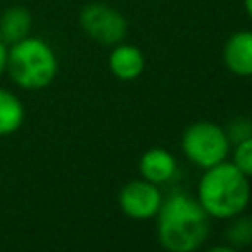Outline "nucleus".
Here are the masks:
<instances>
[{
  "instance_id": "1a4fd4ad",
  "label": "nucleus",
  "mask_w": 252,
  "mask_h": 252,
  "mask_svg": "<svg viewBox=\"0 0 252 252\" xmlns=\"http://www.w3.org/2000/svg\"><path fill=\"white\" fill-rule=\"evenodd\" d=\"M140 173L146 181L156 185L165 183L175 173V158L165 148H150L140 158Z\"/></svg>"
},
{
  "instance_id": "dca6fc26",
  "label": "nucleus",
  "mask_w": 252,
  "mask_h": 252,
  "mask_svg": "<svg viewBox=\"0 0 252 252\" xmlns=\"http://www.w3.org/2000/svg\"><path fill=\"white\" fill-rule=\"evenodd\" d=\"M244 8H246V14L252 18V0H244Z\"/></svg>"
},
{
  "instance_id": "ddd939ff",
  "label": "nucleus",
  "mask_w": 252,
  "mask_h": 252,
  "mask_svg": "<svg viewBox=\"0 0 252 252\" xmlns=\"http://www.w3.org/2000/svg\"><path fill=\"white\" fill-rule=\"evenodd\" d=\"M232 163L248 177H252V136L236 142L232 152Z\"/></svg>"
},
{
  "instance_id": "f257e3e1",
  "label": "nucleus",
  "mask_w": 252,
  "mask_h": 252,
  "mask_svg": "<svg viewBox=\"0 0 252 252\" xmlns=\"http://www.w3.org/2000/svg\"><path fill=\"white\" fill-rule=\"evenodd\" d=\"M209 236V215L199 201L175 193L158 211V238L171 252H193Z\"/></svg>"
},
{
  "instance_id": "0eeeda50",
  "label": "nucleus",
  "mask_w": 252,
  "mask_h": 252,
  "mask_svg": "<svg viewBox=\"0 0 252 252\" xmlns=\"http://www.w3.org/2000/svg\"><path fill=\"white\" fill-rule=\"evenodd\" d=\"M224 65L238 77H252V32H236L222 49Z\"/></svg>"
},
{
  "instance_id": "423d86ee",
  "label": "nucleus",
  "mask_w": 252,
  "mask_h": 252,
  "mask_svg": "<svg viewBox=\"0 0 252 252\" xmlns=\"http://www.w3.org/2000/svg\"><path fill=\"white\" fill-rule=\"evenodd\" d=\"M118 207L130 219H152L161 207V193L152 181H130L118 193Z\"/></svg>"
},
{
  "instance_id": "7ed1b4c3",
  "label": "nucleus",
  "mask_w": 252,
  "mask_h": 252,
  "mask_svg": "<svg viewBox=\"0 0 252 252\" xmlns=\"http://www.w3.org/2000/svg\"><path fill=\"white\" fill-rule=\"evenodd\" d=\"M6 71L22 89H43L57 75V57L39 37H24L8 45Z\"/></svg>"
},
{
  "instance_id": "4468645a",
  "label": "nucleus",
  "mask_w": 252,
  "mask_h": 252,
  "mask_svg": "<svg viewBox=\"0 0 252 252\" xmlns=\"http://www.w3.org/2000/svg\"><path fill=\"white\" fill-rule=\"evenodd\" d=\"M226 136L234 144L240 142V140H244V138H248V136H252V122L248 118H236V120H232Z\"/></svg>"
},
{
  "instance_id": "6e6552de",
  "label": "nucleus",
  "mask_w": 252,
  "mask_h": 252,
  "mask_svg": "<svg viewBox=\"0 0 252 252\" xmlns=\"http://www.w3.org/2000/svg\"><path fill=\"white\" fill-rule=\"evenodd\" d=\"M144 65H146L144 53L136 45H128V43H116L108 57V67L112 75L122 81L138 79L144 71Z\"/></svg>"
},
{
  "instance_id": "9d476101",
  "label": "nucleus",
  "mask_w": 252,
  "mask_h": 252,
  "mask_svg": "<svg viewBox=\"0 0 252 252\" xmlns=\"http://www.w3.org/2000/svg\"><path fill=\"white\" fill-rule=\"evenodd\" d=\"M32 30V16L22 6H12L2 12L0 16V39L6 45H12L30 35Z\"/></svg>"
},
{
  "instance_id": "9b49d317",
  "label": "nucleus",
  "mask_w": 252,
  "mask_h": 252,
  "mask_svg": "<svg viewBox=\"0 0 252 252\" xmlns=\"http://www.w3.org/2000/svg\"><path fill=\"white\" fill-rule=\"evenodd\" d=\"M24 122V104L22 100L0 87V136L14 134Z\"/></svg>"
},
{
  "instance_id": "2eb2a0df",
  "label": "nucleus",
  "mask_w": 252,
  "mask_h": 252,
  "mask_svg": "<svg viewBox=\"0 0 252 252\" xmlns=\"http://www.w3.org/2000/svg\"><path fill=\"white\" fill-rule=\"evenodd\" d=\"M6 63H8V45L0 39V75L6 71Z\"/></svg>"
},
{
  "instance_id": "f03ea898",
  "label": "nucleus",
  "mask_w": 252,
  "mask_h": 252,
  "mask_svg": "<svg viewBox=\"0 0 252 252\" xmlns=\"http://www.w3.org/2000/svg\"><path fill=\"white\" fill-rule=\"evenodd\" d=\"M232 161H220L205 169L199 179L197 195L199 205L209 217L215 219H234L238 217L250 201V183Z\"/></svg>"
},
{
  "instance_id": "f8f14e48",
  "label": "nucleus",
  "mask_w": 252,
  "mask_h": 252,
  "mask_svg": "<svg viewBox=\"0 0 252 252\" xmlns=\"http://www.w3.org/2000/svg\"><path fill=\"white\" fill-rule=\"evenodd\" d=\"M226 238L230 240V244L236 246H246L252 242V217H240L236 219L228 230H226Z\"/></svg>"
},
{
  "instance_id": "20e7f679",
  "label": "nucleus",
  "mask_w": 252,
  "mask_h": 252,
  "mask_svg": "<svg viewBox=\"0 0 252 252\" xmlns=\"http://www.w3.org/2000/svg\"><path fill=\"white\" fill-rule=\"evenodd\" d=\"M181 148L183 154L189 158V161L207 169L226 159L230 150V140L219 124L209 120H199L185 128L181 136Z\"/></svg>"
},
{
  "instance_id": "39448f33",
  "label": "nucleus",
  "mask_w": 252,
  "mask_h": 252,
  "mask_svg": "<svg viewBox=\"0 0 252 252\" xmlns=\"http://www.w3.org/2000/svg\"><path fill=\"white\" fill-rule=\"evenodd\" d=\"M79 24L83 32L100 45H116L124 39L128 24L126 18L112 6L94 2L81 10Z\"/></svg>"
}]
</instances>
